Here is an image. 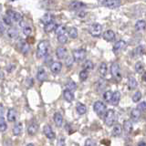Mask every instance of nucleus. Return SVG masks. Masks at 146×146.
I'll return each instance as SVG.
<instances>
[{"label": "nucleus", "mask_w": 146, "mask_h": 146, "mask_svg": "<svg viewBox=\"0 0 146 146\" xmlns=\"http://www.w3.org/2000/svg\"><path fill=\"white\" fill-rule=\"evenodd\" d=\"M118 121V114L114 110H108L104 113V122L108 126H112L116 124Z\"/></svg>", "instance_id": "obj_1"}, {"label": "nucleus", "mask_w": 146, "mask_h": 146, "mask_svg": "<svg viewBox=\"0 0 146 146\" xmlns=\"http://www.w3.org/2000/svg\"><path fill=\"white\" fill-rule=\"evenodd\" d=\"M48 48L49 44L47 40L40 41L38 45V48H36V57L38 58H46L48 54Z\"/></svg>", "instance_id": "obj_2"}, {"label": "nucleus", "mask_w": 146, "mask_h": 146, "mask_svg": "<svg viewBox=\"0 0 146 146\" xmlns=\"http://www.w3.org/2000/svg\"><path fill=\"white\" fill-rule=\"evenodd\" d=\"M111 75L113 76V78L117 81H120L121 80V78H122V76H121V70L120 64H119L118 62H113L111 64Z\"/></svg>", "instance_id": "obj_3"}, {"label": "nucleus", "mask_w": 146, "mask_h": 146, "mask_svg": "<svg viewBox=\"0 0 146 146\" xmlns=\"http://www.w3.org/2000/svg\"><path fill=\"white\" fill-rule=\"evenodd\" d=\"M86 55H87L86 50L83 48H78V49L73 50V52H72L73 59H74V61H77V62L83 61L86 58Z\"/></svg>", "instance_id": "obj_4"}, {"label": "nucleus", "mask_w": 146, "mask_h": 146, "mask_svg": "<svg viewBox=\"0 0 146 146\" xmlns=\"http://www.w3.org/2000/svg\"><path fill=\"white\" fill-rule=\"evenodd\" d=\"M100 5L111 9H115L121 6V0H100Z\"/></svg>", "instance_id": "obj_5"}, {"label": "nucleus", "mask_w": 146, "mask_h": 146, "mask_svg": "<svg viewBox=\"0 0 146 146\" xmlns=\"http://www.w3.org/2000/svg\"><path fill=\"white\" fill-rule=\"evenodd\" d=\"M93 110L94 111L98 114V116L102 117L104 115L105 111H106V105H105L102 102H96L94 104H93Z\"/></svg>", "instance_id": "obj_6"}, {"label": "nucleus", "mask_w": 146, "mask_h": 146, "mask_svg": "<svg viewBox=\"0 0 146 146\" xmlns=\"http://www.w3.org/2000/svg\"><path fill=\"white\" fill-rule=\"evenodd\" d=\"M89 32L93 36H100L102 32V26L99 23H93L89 27Z\"/></svg>", "instance_id": "obj_7"}, {"label": "nucleus", "mask_w": 146, "mask_h": 146, "mask_svg": "<svg viewBox=\"0 0 146 146\" xmlns=\"http://www.w3.org/2000/svg\"><path fill=\"white\" fill-rule=\"evenodd\" d=\"M126 46H127V43L125 42L124 40H119V41H117V42L114 44V46H113V52L115 53V54H118V53L121 52L122 50L126 48Z\"/></svg>", "instance_id": "obj_8"}, {"label": "nucleus", "mask_w": 146, "mask_h": 146, "mask_svg": "<svg viewBox=\"0 0 146 146\" xmlns=\"http://www.w3.org/2000/svg\"><path fill=\"white\" fill-rule=\"evenodd\" d=\"M9 17L11 18L12 21L14 22H20L23 19V17L19 12H17V11H13V10H9L7 11V15Z\"/></svg>", "instance_id": "obj_9"}, {"label": "nucleus", "mask_w": 146, "mask_h": 146, "mask_svg": "<svg viewBox=\"0 0 146 146\" xmlns=\"http://www.w3.org/2000/svg\"><path fill=\"white\" fill-rule=\"evenodd\" d=\"M86 7V5L83 2L80 1H72L68 4V7H70L71 10H81L82 8H84Z\"/></svg>", "instance_id": "obj_10"}, {"label": "nucleus", "mask_w": 146, "mask_h": 146, "mask_svg": "<svg viewBox=\"0 0 146 146\" xmlns=\"http://www.w3.org/2000/svg\"><path fill=\"white\" fill-rule=\"evenodd\" d=\"M7 36L11 40H15V39H17L18 36H19V33H18V31L17 29L15 27H10V29H8L7 30Z\"/></svg>", "instance_id": "obj_11"}, {"label": "nucleus", "mask_w": 146, "mask_h": 146, "mask_svg": "<svg viewBox=\"0 0 146 146\" xmlns=\"http://www.w3.org/2000/svg\"><path fill=\"white\" fill-rule=\"evenodd\" d=\"M36 79L38 81L43 82L48 79V73L44 68H39L36 72Z\"/></svg>", "instance_id": "obj_12"}, {"label": "nucleus", "mask_w": 146, "mask_h": 146, "mask_svg": "<svg viewBox=\"0 0 146 146\" xmlns=\"http://www.w3.org/2000/svg\"><path fill=\"white\" fill-rule=\"evenodd\" d=\"M43 131H44L45 135L47 136L48 139L52 140V139H55V137H56V135H55V132L52 130V128L50 127V125H48V124L44 125V127H43Z\"/></svg>", "instance_id": "obj_13"}, {"label": "nucleus", "mask_w": 146, "mask_h": 146, "mask_svg": "<svg viewBox=\"0 0 146 146\" xmlns=\"http://www.w3.org/2000/svg\"><path fill=\"white\" fill-rule=\"evenodd\" d=\"M62 70V63L60 61H55L50 66V70L53 74H58Z\"/></svg>", "instance_id": "obj_14"}, {"label": "nucleus", "mask_w": 146, "mask_h": 146, "mask_svg": "<svg viewBox=\"0 0 146 146\" xmlns=\"http://www.w3.org/2000/svg\"><path fill=\"white\" fill-rule=\"evenodd\" d=\"M68 55V50L66 48L64 47H58L56 49V56L58 59H63V58H66Z\"/></svg>", "instance_id": "obj_15"}, {"label": "nucleus", "mask_w": 146, "mask_h": 146, "mask_svg": "<svg viewBox=\"0 0 146 146\" xmlns=\"http://www.w3.org/2000/svg\"><path fill=\"white\" fill-rule=\"evenodd\" d=\"M103 38L108 41V42H111L115 39V33L111 29H108L103 33Z\"/></svg>", "instance_id": "obj_16"}, {"label": "nucleus", "mask_w": 146, "mask_h": 146, "mask_svg": "<svg viewBox=\"0 0 146 146\" xmlns=\"http://www.w3.org/2000/svg\"><path fill=\"white\" fill-rule=\"evenodd\" d=\"M38 123L33 121V122H31L30 124L29 125V128H27V132H29V135L33 136V135H35L36 133V132H38Z\"/></svg>", "instance_id": "obj_17"}, {"label": "nucleus", "mask_w": 146, "mask_h": 146, "mask_svg": "<svg viewBox=\"0 0 146 146\" xmlns=\"http://www.w3.org/2000/svg\"><path fill=\"white\" fill-rule=\"evenodd\" d=\"M7 121H10V122H14L16 121L17 119V111L15 109H9L7 114Z\"/></svg>", "instance_id": "obj_18"}, {"label": "nucleus", "mask_w": 146, "mask_h": 146, "mask_svg": "<svg viewBox=\"0 0 146 146\" xmlns=\"http://www.w3.org/2000/svg\"><path fill=\"white\" fill-rule=\"evenodd\" d=\"M141 111H140L138 109H133L131 111V119L132 121H138L139 119L141 118Z\"/></svg>", "instance_id": "obj_19"}, {"label": "nucleus", "mask_w": 146, "mask_h": 146, "mask_svg": "<svg viewBox=\"0 0 146 146\" xmlns=\"http://www.w3.org/2000/svg\"><path fill=\"white\" fill-rule=\"evenodd\" d=\"M63 97L64 99H65L67 102H71L73 100H74V94H73V92L71 90L66 89L65 90L63 91Z\"/></svg>", "instance_id": "obj_20"}, {"label": "nucleus", "mask_w": 146, "mask_h": 146, "mask_svg": "<svg viewBox=\"0 0 146 146\" xmlns=\"http://www.w3.org/2000/svg\"><path fill=\"white\" fill-rule=\"evenodd\" d=\"M54 122L57 127H61L63 124V117L59 112H56L54 114Z\"/></svg>", "instance_id": "obj_21"}, {"label": "nucleus", "mask_w": 146, "mask_h": 146, "mask_svg": "<svg viewBox=\"0 0 146 146\" xmlns=\"http://www.w3.org/2000/svg\"><path fill=\"white\" fill-rule=\"evenodd\" d=\"M22 130H23V123L20 122V121L17 122L16 125L14 126V128H13V133H14V135H16V136L20 135L21 132H22Z\"/></svg>", "instance_id": "obj_22"}, {"label": "nucleus", "mask_w": 146, "mask_h": 146, "mask_svg": "<svg viewBox=\"0 0 146 146\" xmlns=\"http://www.w3.org/2000/svg\"><path fill=\"white\" fill-rule=\"evenodd\" d=\"M108 72V66L105 62H102L99 66V73L102 77H105Z\"/></svg>", "instance_id": "obj_23"}, {"label": "nucleus", "mask_w": 146, "mask_h": 146, "mask_svg": "<svg viewBox=\"0 0 146 146\" xmlns=\"http://www.w3.org/2000/svg\"><path fill=\"white\" fill-rule=\"evenodd\" d=\"M120 100H121V93H120V91H115V92L112 93L111 103L112 105H118L119 102H120Z\"/></svg>", "instance_id": "obj_24"}, {"label": "nucleus", "mask_w": 146, "mask_h": 146, "mask_svg": "<svg viewBox=\"0 0 146 146\" xmlns=\"http://www.w3.org/2000/svg\"><path fill=\"white\" fill-rule=\"evenodd\" d=\"M58 25L56 24V22L55 21H52L48 23V24H46L45 27H44V30L46 32H48V33H49V32H52V31H55V29H57Z\"/></svg>", "instance_id": "obj_25"}, {"label": "nucleus", "mask_w": 146, "mask_h": 146, "mask_svg": "<svg viewBox=\"0 0 146 146\" xmlns=\"http://www.w3.org/2000/svg\"><path fill=\"white\" fill-rule=\"evenodd\" d=\"M68 36H70V38H73V39L77 38L78 35H79V33H78V29L74 27H68Z\"/></svg>", "instance_id": "obj_26"}, {"label": "nucleus", "mask_w": 146, "mask_h": 146, "mask_svg": "<svg viewBox=\"0 0 146 146\" xmlns=\"http://www.w3.org/2000/svg\"><path fill=\"white\" fill-rule=\"evenodd\" d=\"M128 85H129L130 90H135L137 88V86H138V82H137L134 77L130 76L129 80H128Z\"/></svg>", "instance_id": "obj_27"}, {"label": "nucleus", "mask_w": 146, "mask_h": 146, "mask_svg": "<svg viewBox=\"0 0 146 146\" xmlns=\"http://www.w3.org/2000/svg\"><path fill=\"white\" fill-rule=\"evenodd\" d=\"M41 21H42L45 25L48 24V23L54 21V16L52 15V14H50V13H47L42 17V18H41Z\"/></svg>", "instance_id": "obj_28"}, {"label": "nucleus", "mask_w": 146, "mask_h": 146, "mask_svg": "<svg viewBox=\"0 0 146 146\" xmlns=\"http://www.w3.org/2000/svg\"><path fill=\"white\" fill-rule=\"evenodd\" d=\"M123 128H124V131L127 134H130L132 131V129H133V126H132V123L131 121H125L124 123H123Z\"/></svg>", "instance_id": "obj_29"}, {"label": "nucleus", "mask_w": 146, "mask_h": 146, "mask_svg": "<svg viewBox=\"0 0 146 146\" xmlns=\"http://www.w3.org/2000/svg\"><path fill=\"white\" fill-rule=\"evenodd\" d=\"M135 29L137 31H144L145 30V21L143 19L137 21L135 24Z\"/></svg>", "instance_id": "obj_30"}, {"label": "nucleus", "mask_w": 146, "mask_h": 146, "mask_svg": "<svg viewBox=\"0 0 146 146\" xmlns=\"http://www.w3.org/2000/svg\"><path fill=\"white\" fill-rule=\"evenodd\" d=\"M76 110H77V112L78 113L80 114V115H82V114L86 113V111H87V107L85 106L83 103L79 102V103L77 104V106H76Z\"/></svg>", "instance_id": "obj_31"}, {"label": "nucleus", "mask_w": 146, "mask_h": 146, "mask_svg": "<svg viewBox=\"0 0 146 146\" xmlns=\"http://www.w3.org/2000/svg\"><path fill=\"white\" fill-rule=\"evenodd\" d=\"M22 30H23V34L26 35V36H29L31 35V33L33 32V27H32L29 24H25V26L22 27Z\"/></svg>", "instance_id": "obj_32"}, {"label": "nucleus", "mask_w": 146, "mask_h": 146, "mask_svg": "<svg viewBox=\"0 0 146 146\" xmlns=\"http://www.w3.org/2000/svg\"><path fill=\"white\" fill-rule=\"evenodd\" d=\"M94 68V64L91 60H85L83 63V70H87V71H90V70H92Z\"/></svg>", "instance_id": "obj_33"}, {"label": "nucleus", "mask_w": 146, "mask_h": 146, "mask_svg": "<svg viewBox=\"0 0 146 146\" xmlns=\"http://www.w3.org/2000/svg\"><path fill=\"white\" fill-rule=\"evenodd\" d=\"M122 128L120 124H115L112 129V135L113 136H120L121 134Z\"/></svg>", "instance_id": "obj_34"}, {"label": "nucleus", "mask_w": 146, "mask_h": 146, "mask_svg": "<svg viewBox=\"0 0 146 146\" xmlns=\"http://www.w3.org/2000/svg\"><path fill=\"white\" fill-rule=\"evenodd\" d=\"M134 53L136 56H143L145 53V48H144V46L143 45H140L138 46L135 49H134Z\"/></svg>", "instance_id": "obj_35"}, {"label": "nucleus", "mask_w": 146, "mask_h": 146, "mask_svg": "<svg viewBox=\"0 0 146 146\" xmlns=\"http://www.w3.org/2000/svg\"><path fill=\"white\" fill-rule=\"evenodd\" d=\"M135 70L139 74H141V73L144 72V65L143 64V62L138 61L135 64Z\"/></svg>", "instance_id": "obj_36"}, {"label": "nucleus", "mask_w": 146, "mask_h": 146, "mask_svg": "<svg viewBox=\"0 0 146 146\" xmlns=\"http://www.w3.org/2000/svg\"><path fill=\"white\" fill-rule=\"evenodd\" d=\"M95 85H96V89H97V90L100 91V90H102L105 87H106V81L102 79V80H98L97 83H96Z\"/></svg>", "instance_id": "obj_37"}, {"label": "nucleus", "mask_w": 146, "mask_h": 146, "mask_svg": "<svg viewBox=\"0 0 146 146\" xmlns=\"http://www.w3.org/2000/svg\"><path fill=\"white\" fill-rule=\"evenodd\" d=\"M67 31V27L64 26V25H60V26H58L57 29H55V32H56V34L58 36L59 35H63L65 34V32Z\"/></svg>", "instance_id": "obj_38"}, {"label": "nucleus", "mask_w": 146, "mask_h": 146, "mask_svg": "<svg viewBox=\"0 0 146 146\" xmlns=\"http://www.w3.org/2000/svg\"><path fill=\"white\" fill-rule=\"evenodd\" d=\"M112 91L111 90H107L105 91L104 94H103V99L106 102H111V97H112Z\"/></svg>", "instance_id": "obj_39"}, {"label": "nucleus", "mask_w": 146, "mask_h": 146, "mask_svg": "<svg viewBox=\"0 0 146 146\" xmlns=\"http://www.w3.org/2000/svg\"><path fill=\"white\" fill-rule=\"evenodd\" d=\"M68 40V36L66 34H63V35H59L58 36V41L59 43L61 44H66Z\"/></svg>", "instance_id": "obj_40"}, {"label": "nucleus", "mask_w": 146, "mask_h": 146, "mask_svg": "<svg viewBox=\"0 0 146 146\" xmlns=\"http://www.w3.org/2000/svg\"><path fill=\"white\" fill-rule=\"evenodd\" d=\"M7 129V122L5 121L4 118H0V131L1 132H4L6 131Z\"/></svg>", "instance_id": "obj_41"}, {"label": "nucleus", "mask_w": 146, "mask_h": 146, "mask_svg": "<svg viewBox=\"0 0 146 146\" xmlns=\"http://www.w3.org/2000/svg\"><path fill=\"white\" fill-rule=\"evenodd\" d=\"M88 77H89V71L83 70L80 72V80L81 81H85L87 79H88Z\"/></svg>", "instance_id": "obj_42"}, {"label": "nucleus", "mask_w": 146, "mask_h": 146, "mask_svg": "<svg viewBox=\"0 0 146 146\" xmlns=\"http://www.w3.org/2000/svg\"><path fill=\"white\" fill-rule=\"evenodd\" d=\"M20 45V48H21V51L24 53V54H27V52H29V45H27L26 42H24V41H21V42L19 43Z\"/></svg>", "instance_id": "obj_43"}, {"label": "nucleus", "mask_w": 146, "mask_h": 146, "mask_svg": "<svg viewBox=\"0 0 146 146\" xmlns=\"http://www.w3.org/2000/svg\"><path fill=\"white\" fill-rule=\"evenodd\" d=\"M141 99V91H136L134 95L132 96V102H140V100Z\"/></svg>", "instance_id": "obj_44"}, {"label": "nucleus", "mask_w": 146, "mask_h": 146, "mask_svg": "<svg viewBox=\"0 0 146 146\" xmlns=\"http://www.w3.org/2000/svg\"><path fill=\"white\" fill-rule=\"evenodd\" d=\"M67 89L68 90H75L76 89H77V85H76V83L74 81H72V80H70V81H68V84H67Z\"/></svg>", "instance_id": "obj_45"}, {"label": "nucleus", "mask_w": 146, "mask_h": 146, "mask_svg": "<svg viewBox=\"0 0 146 146\" xmlns=\"http://www.w3.org/2000/svg\"><path fill=\"white\" fill-rule=\"evenodd\" d=\"M73 63H74V59H73V57L72 56H67V58H66V66L67 67H71L73 65Z\"/></svg>", "instance_id": "obj_46"}, {"label": "nucleus", "mask_w": 146, "mask_h": 146, "mask_svg": "<svg viewBox=\"0 0 146 146\" xmlns=\"http://www.w3.org/2000/svg\"><path fill=\"white\" fill-rule=\"evenodd\" d=\"M3 21H4V23H5V24H6V25H7V26H12V19H11V18L10 17H9L8 16H5L4 17H3Z\"/></svg>", "instance_id": "obj_47"}, {"label": "nucleus", "mask_w": 146, "mask_h": 146, "mask_svg": "<svg viewBox=\"0 0 146 146\" xmlns=\"http://www.w3.org/2000/svg\"><path fill=\"white\" fill-rule=\"evenodd\" d=\"M58 146H65V138L63 135H60L58 138Z\"/></svg>", "instance_id": "obj_48"}, {"label": "nucleus", "mask_w": 146, "mask_h": 146, "mask_svg": "<svg viewBox=\"0 0 146 146\" xmlns=\"http://www.w3.org/2000/svg\"><path fill=\"white\" fill-rule=\"evenodd\" d=\"M146 103H145V102H141L140 103V105L138 106V109L140 111H145V109H146Z\"/></svg>", "instance_id": "obj_49"}, {"label": "nucleus", "mask_w": 146, "mask_h": 146, "mask_svg": "<svg viewBox=\"0 0 146 146\" xmlns=\"http://www.w3.org/2000/svg\"><path fill=\"white\" fill-rule=\"evenodd\" d=\"M84 146H94V141L92 139H87Z\"/></svg>", "instance_id": "obj_50"}, {"label": "nucleus", "mask_w": 146, "mask_h": 146, "mask_svg": "<svg viewBox=\"0 0 146 146\" xmlns=\"http://www.w3.org/2000/svg\"><path fill=\"white\" fill-rule=\"evenodd\" d=\"M4 115V107L3 105L0 104V118H2Z\"/></svg>", "instance_id": "obj_51"}, {"label": "nucleus", "mask_w": 146, "mask_h": 146, "mask_svg": "<svg viewBox=\"0 0 146 146\" xmlns=\"http://www.w3.org/2000/svg\"><path fill=\"white\" fill-rule=\"evenodd\" d=\"M4 32H5V27H4L3 24H1V23H0V35L3 34Z\"/></svg>", "instance_id": "obj_52"}, {"label": "nucleus", "mask_w": 146, "mask_h": 146, "mask_svg": "<svg viewBox=\"0 0 146 146\" xmlns=\"http://www.w3.org/2000/svg\"><path fill=\"white\" fill-rule=\"evenodd\" d=\"M138 146H146V144H145L144 141H141V143L138 144Z\"/></svg>", "instance_id": "obj_53"}, {"label": "nucleus", "mask_w": 146, "mask_h": 146, "mask_svg": "<svg viewBox=\"0 0 146 146\" xmlns=\"http://www.w3.org/2000/svg\"><path fill=\"white\" fill-rule=\"evenodd\" d=\"M1 13H2V6L0 5V21H1Z\"/></svg>", "instance_id": "obj_54"}, {"label": "nucleus", "mask_w": 146, "mask_h": 146, "mask_svg": "<svg viewBox=\"0 0 146 146\" xmlns=\"http://www.w3.org/2000/svg\"><path fill=\"white\" fill-rule=\"evenodd\" d=\"M27 146H34L33 144H32V143H29V144H27Z\"/></svg>", "instance_id": "obj_55"}, {"label": "nucleus", "mask_w": 146, "mask_h": 146, "mask_svg": "<svg viewBox=\"0 0 146 146\" xmlns=\"http://www.w3.org/2000/svg\"><path fill=\"white\" fill-rule=\"evenodd\" d=\"M12 1H15V0H12Z\"/></svg>", "instance_id": "obj_56"}]
</instances>
